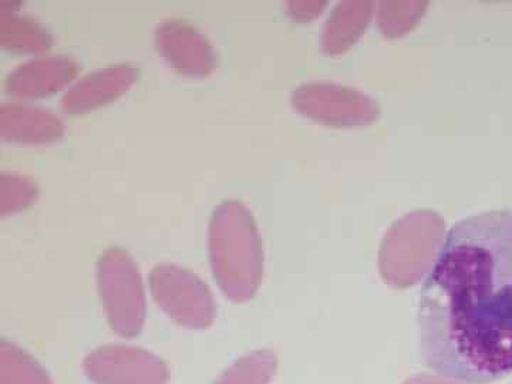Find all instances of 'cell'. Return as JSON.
<instances>
[{
	"mask_svg": "<svg viewBox=\"0 0 512 384\" xmlns=\"http://www.w3.org/2000/svg\"><path fill=\"white\" fill-rule=\"evenodd\" d=\"M319 3H291V13L296 19H311L318 13Z\"/></svg>",
	"mask_w": 512,
	"mask_h": 384,
	"instance_id": "15",
	"label": "cell"
},
{
	"mask_svg": "<svg viewBox=\"0 0 512 384\" xmlns=\"http://www.w3.org/2000/svg\"><path fill=\"white\" fill-rule=\"evenodd\" d=\"M64 123L45 107L26 101H6L0 106V138L19 146H46L64 134Z\"/></svg>",
	"mask_w": 512,
	"mask_h": 384,
	"instance_id": "10",
	"label": "cell"
},
{
	"mask_svg": "<svg viewBox=\"0 0 512 384\" xmlns=\"http://www.w3.org/2000/svg\"><path fill=\"white\" fill-rule=\"evenodd\" d=\"M404 384H467L457 382V380L448 379V377L440 376V375H421L412 377V379L406 380Z\"/></svg>",
	"mask_w": 512,
	"mask_h": 384,
	"instance_id": "16",
	"label": "cell"
},
{
	"mask_svg": "<svg viewBox=\"0 0 512 384\" xmlns=\"http://www.w3.org/2000/svg\"><path fill=\"white\" fill-rule=\"evenodd\" d=\"M39 197V188L30 178L3 171L0 174V217H12L28 210Z\"/></svg>",
	"mask_w": 512,
	"mask_h": 384,
	"instance_id": "14",
	"label": "cell"
},
{
	"mask_svg": "<svg viewBox=\"0 0 512 384\" xmlns=\"http://www.w3.org/2000/svg\"><path fill=\"white\" fill-rule=\"evenodd\" d=\"M212 275L234 302L254 298L264 274V252L251 212L238 201L215 208L208 229Z\"/></svg>",
	"mask_w": 512,
	"mask_h": 384,
	"instance_id": "2",
	"label": "cell"
},
{
	"mask_svg": "<svg viewBox=\"0 0 512 384\" xmlns=\"http://www.w3.org/2000/svg\"><path fill=\"white\" fill-rule=\"evenodd\" d=\"M80 66L67 55L36 56L19 64L6 77L5 92L10 99L26 101L46 99L64 93L77 80Z\"/></svg>",
	"mask_w": 512,
	"mask_h": 384,
	"instance_id": "7",
	"label": "cell"
},
{
	"mask_svg": "<svg viewBox=\"0 0 512 384\" xmlns=\"http://www.w3.org/2000/svg\"><path fill=\"white\" fill-rule=\"evenodd\" d=\"M137 79V69L131 64H111L77 79L63 93L60 106L70 116L90 113L119 100Z\"/></svg>",
	"mask_w": 512,
	"mask_h": 384,
	"instance_id": "9",
	"label": "cell"
},
{
	"mask_svg": "<svg viewBox=\"0 0 512 384\" xmlns=\"http://www.w3.org/2000/svg\"><path fill=\"white\" fill-rule=\"evenodd\" d=\"M83 370L94 384H167L170 379L160 356L130 345L94 349L84 359Z\"/></svg>",
	"mask_w": 512,
	"mask_h": 384,
	"instance_id": "6",
	"label": "cell"
},
{
	"mask_svg": "<svg viewBox=\"0 0 512 384\" xmlns=\"http://www.w3.org/2000/svg\"><path fill=\"white\" fill-rule=\"evenodd\" d=\"M97 288L110 328L134 338L144 329L147 316L146 289L133 256L121 248H110L97 262Z\"/></svg>",
	"mask_w": 512,
	"mask_h": 384,
	"instance_id": "3",
	"label": "cell"
},
{
	"mask_svg": "<svg viewBox=\"0 0 512 384\" xmlns=\"http://www.w3.org/2000/svg\"><path fill=\"white\" fill-rule=\"evenodd\" d=\"M0 384H53L45 367L15 343L0 342Z\"/></svg>",
	"mask_w": 512,
	"mask_h": 384,
	"instance_id": "12",
	"label": "cell"
},
{
	"mask_svg": "<svg viewBox=\"0 0 512 384\" xmlns=\"http://www.w3.org/2000/svg\"><path fill=\"white\" fill-rule=\"evenodd\" d=\"M443 241L440 225L420 228L402 224L393 228L380 254L383 278L396 286L416 284L433 268Z\"/></svg>",
	"mask_w": 512,
	"mask_h": 384,
	"instance_id": "5",
	"label": "cell"
},
{
	"mask_svg": "<svg viewBox=\"0 0 512 384\" xmlns=\"http://www.w3.org/2000/svg\"><path fill=\"white\" fill-rule=\"evenodd\" d=\"M419 349L437 375L467 384L512 375V208L448 231L421 289Z\"/></svg>",
	"mask_w": 512,
	"mask_h": 384,
	"instance_id": "1",
	"label": "cell"
},
{
	"mask_svg": "<svg viewBox=\"0 0 512 384\" xmlns=\"http://www.w3.org/2000/svg\"><path fill=\"white\" fill-rule=\"evenodd\" d=\"M150 291L158 308L184 328H210L217 316L210 286L183 266L157 265L150 275Z\"/></svg>",
	"mask_w": 512,
	"mask_h": 384,
	"instance_id": "4",
	"label": "cell"
},
{
	"mask_svg": "<svg viewBox=\"0 0 512 384\" xmlns=\"http://www.w3.org/2000/svg\"><path fill=\"white\" fill-rule=\"evenodd\" d=\"M156 46L161 57L188 77H208L217 69V53L200 30L184 20L168 19L156 29Z\"/></svg>",
	"mask_w": 512,
	"mask_h": 384,
	"instance_id": "8",
	"label": "cell"
},
{
	"mask_svg": "<svg viewBox=\"0 0 512 384\" xmlns=\"http://www.w3.org/2000/svg\"><path fill=\"white\" fill-rule=\"evenodd\" d=\"M276 370L278 357L272 350H255L232 363L214 384H269Z\"/></svg>",
	"mask_w": 512,
	"mask_h": 384,
	"instance_id": "13",
	"label": "cell"
},
{
	"mask_svg": "<svg viewBox=\"0 0 512 384\" xmlns=\"http://www.w3.org/2000/svg\"><path fill=\"white\" fill-rule=\"evenodd\" d=\"M20 8L22 3L16 0L0 2V47L12 55H47L55 42L52 33Z\"/></svg>",
	"mask_w": 512,
	"mask_h": 384,
	"instance_id": "11",
	"label": "cell"
}]
</instances>
